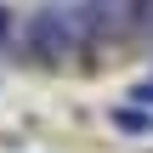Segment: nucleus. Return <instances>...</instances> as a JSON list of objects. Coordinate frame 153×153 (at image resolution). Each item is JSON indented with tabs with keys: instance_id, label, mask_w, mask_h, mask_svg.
<instances>
[{
	"instance_id": "1",
	"label": "nucleus",
	"mask_w": 153,
	"mask_h": 153,
	"mask_svg": "<svg viewBox=\"0 0 153 153\" xmlns=\"http://www.w3.org/2000/svg\"><path fill=\"white\" fill-rule=\"evenodd\" d=\"M28 40H34V51H40L45 62H57V57L79 40V17H68V11H57V6H45V11L28 23Z\"/></svg>"
},
{
	"instance_id": "2",
	"label": "nucleus",
	"mask_w": 153,
	"mask_h": 153,
	"mask_svg": "<svg viewBox=\"0 0 153 153\" xmlns=\"http://www.w3.org/2000/svg\"><path fill=\"white\" fill-rule=\"evenodd\" d=\"M136 102H142V108H153V85H136Z\"/></svg>"
}]
</instances>
